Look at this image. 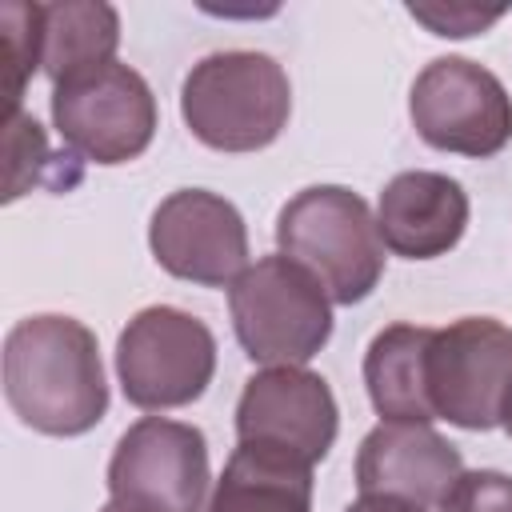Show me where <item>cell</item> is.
I'll list each match as a JSON object with an SVG mask.
<instances>
[{
  "label": "cell",
  "mask_w": 512,
  "mask_h": 512,
  "mask_svg": "<svg viewBox=\"0 0 512 512\" xmlns=\"http://www.w3.org/2000/svg\"><path fill=\"white\" fill-rule=\"evenodd\" d=\"M4 400L32 432H92L108 412L96 332L60 312L24 316L12 324L4 336Z\"/></svg>",
  "instance_id": "1"
},
{
  "label": "cell",
  "mask_w": 512,
  "mask_h": 512,
  "mask_svg": "<svg viewBox=\"0 0 512 512\" xmlns=\"http://www.w3.org/2000/svg\"><path fill=\"white\" fill-rule=\"evenodd\" d=\"M180 116L204 148L260 152L292 116L288 72L268 52H212L184 76Z\"/></svg>",
  "instance_id": "2"
},
{
  "label": "cell",
  "mask_w": 512,
  "mask_h": 512,
  "mask_svg": "<svg viewBox=\"0 0 512 512\" xmlns=\"http://www.w3.org/2000/svg\"><path fill=\"white\" fill-rule=\"evenodd\" d=\"M276 244L304 264L332 304H360L384 276V240L372 208L344 184L300 188L276 216Z\"/></svg>",
  "instance_id": "3"
},
{
  "label": "cell",
  "mask_w": 512,
  "mask_h": 512,
  "mask_svg": "<svg viewBox=\"0 0 512 512\" xmlns=\"http://www.w3.org/2000/svg\"><path fill=\"white\" fill-rule=\"evenodd\" d=\"M236 340L252 364L304 368L332 336V300L296 260L260 256L228 288Z\"/></svg>",
  "instance_id": "4"
},
{
  "label": "cell",
  "mask_w": 512,
  "mask_h": 512,
  "mask_svg": "<svg viewBox=\"0 0 512 512\" xmlns=\"http://www.w3.org/2000/svg\"><path fill=\"white\" fill-rule=\"evenodd\" d=\"M116 376L124 400L136 408H184L216 376V336L184 308H140L116 340Z\"/></svg>",
  "instance_id": "5"
},
{
  "label": "cell",
  "mask_w": 512,
  "mask_h": 512,
  "mask_svg": "<svg viewBox=\"0 0 512 512\" xmlns=\"http://www.w3.org/2000/svg\"><path fill=\"white\" fill-rule=\"evenodd\" d=\"M408 116L428 148L456 156H496L512 140V96L496 72L468 56H436L408 92Z\"/></svg>",
  "instance_id": "6"
},
{
  "label": "cell",
  "mask_w": 512,
  "mask_h": 512,
  "mask_svg": "<svg viewBox=\"0 0 512 512\" xmlns=\"http://www.w3.org/2000/svg\"><path fill=\"white\" fill-rule=\"evenodd\" d=\"M52 124L60 140L92 164H128L156 136V96L148 80L112 60L52 84Z\"/></svg>",
  "instance_id": "7"
},
{
  "label": "cell",
  "mask_w": 512,
  "mask_h": 512,
  "mask_svg": "<svg viewBox=\"0 0 512 512\" xmlns=\"http://www.w3.org/2000/svg\"><path fill=\"white\" fill-rule=\"evenodd\" d=\"M208 440L196 424L144 416L108 460V500L124 512H204Z\"/></svg>",
  "instance_id": "8"
},
{
  "label": "cell",
  "mask_w": 512,
  "mask_h": 512,
  "mask_svg": "<svg viewBox=\"0 0 512 512\" xmlns=\"http://www.w3.org/2000/svg\"><path fill=\"white\" fill-rule=\"evenodd\" d=\"M512 396V328L492 316H460L432 332L428 400L436 420L488 432Z\"/></svg>",
  "instance_id": "9"
},
{
  "label": "cell",
  "mask_w": 512,
  "mask_h": 512,
  "mask_svg": "<svg viewBox=\"0 0 512 512\" xmlns=\"http://www.w3.org/2000/svg\"><path fill=\"white\" fill-rule=\"evenodd\" d=\"M340 432V408L320 372L264 368L244 380L236 404V444H256L316 468Z\"/></svg>",
  "instance_id": "10"
},
{
  "label": "cell",
  "mask_w": 512,
  "mask_h": 512,
  "mask_svg": "<svg viewBox=\"0 0 512 512\" xmlns=\"http://www.w3.org/2000/svg\"><path fill=\"white\" fill-rule=\"evenodd\" d=\"M156 264L204 288H232L248 268V228L232 200L208 188H180L164 196L148 224Z\"/></svg>",
  "instance_id": "11"
},
{
  "label": "cell",
  "mask_w": 512,
  "mask_h": 512,
  "mask_svg": "<svg viewBox=\"0 0 512 512\" xmlns=\"http://www.w3.org/2000/svg\"><path fill=\"white\" fill-rule=\"evenodd\" d=\"M460 472V448L428 424L380 420L356 452L360 496H400L420 508L440 504Z\"/></svg>",
  "instance_id": "12"
},
{
  "label": "cell",
  "mask_w": 512,
  "mask_h": 512,
  "mask_svg": "<svg viewBox=\"0 0 512 512\" xmlns=\"http://www.w3.org/2000/svg\"><path fill=\"white\" fill-rule=\"evenodd\" d=\"M468 192L444 172H396L376 204V228L392 256L436 260L452 252L468 228Z\"/></svg>",
  "instance_id": "13"
},
{
  "label": "cell",
  "mask_w": 512,
  "mask_h": 512,
  "mask_svg": "<svg viewBox=\"0 0 512 512\" xmlns=\"http://www.w3.org/2000/svg\"><path fill=\"white\" fill-rule=\"evenodd\" d=\"M436 328L424 324H388L372 336L364 352V388L384 420L400 424H432L428 400V344Z\"/></svg>",
  "instance_id": "14"
},
{
  "label": "cell",
  "mask_w": 512,
  "mask_h": 512,
  "mask_svg": "<svg viewBox=\"0 0 512 512\" xmlns=\"http://www.w3.org/2000/svg\"><path fill=\"white\" fill-rule=\"evenodd\" d=\"M204 512H312V468L256 444H236Z\"/></svg>",
  "instance_id": "15"
},
{
  "label": "cell",
  "mask_w": 512,
  "mask_h": 512,
  "mask_svg": "<svg viewBox=\"0 0 512 512\" xmlns=\"http://www.w3.org/2000/svg\"><path fill=\"white\" fill-rule=\"evenodd\" d=\"M120 12L104 0H60L44 4V72L64 84L80 72L116 60Z\"/></svg>",
  "instance_id": "16"
},
{
  "label": "cell",
  "mask_w": 512,
  "mask_h": 512,
  "mask_svg": "<svg viewBox=\"0 0 512 512\" xmlns=\"http://www.w3.org/2000/svg\"><path fill=\"white\" fill-rule=\"evenodd\" d=\"M0 28H4V60H8V104L12 112H20L24 84L44 64V4L8 0L0 8Z\"/></svg>",
  "instance_id": "17"
},
{
  "label": "cell",
  "mask_w": 512,
  "mask_h": 512,
  "mask_svg": "<svg viewBox=\"0 0 512 512\" xmlns=\"http://www.w3.org/2000/svg\"><path fill=\"white\" fill-rule=\"evenodd\" d=\"M440 512H512V476L496 468H472L452 480Z\"/></svg>",
  "instance_id": "18"
},
{
  "label": "cell",
  "mask_w": 512,
  "mask_h": 512,
  "mask_svg": "<svg viewBox=\"0 0 512 512\" xmlns=\"http://www.w3.org/2000/svg\"><path fill=\"white\" fill-rule=\"evenodd\" d=\"M408 16H416L420 24H428L436 36H476L484 28H492L504 8H476V4H408Z\"/></svg>",
  "instance_id": "19"
},
{
  "label": "cell",
  "mask_w": 512,
  "mask_h": 512,
  "mask_svg": "<svg viewBox=\"0 0 512 512\" xmlns=\"http://www.w3.org/2000/svg\"><path fill=\"white\" fill-rule=\"evenodd\" d=\"M344 512H424V508L412 500H400V496H360Z\"/></svg>",
  "instance_id": "20"
},
{
  "label": "cell",
  "mask_w": 512,
  "mask_h": 512,
  "mask_svg": "<svg viewBox=\"0 0 512 512\" xmlns=\"http://www.w3.org/2000/svg\"><path fill=\"white\" fill-rule=\"evenodd\" d=\"M500 428L512 436V396H508V404H504V420H500Z\"/></svg>",
  "instance_id": "21"
},
{
  "label": "cell",
  "mask_w": 512,
  "mask_h": 512,
  "mask_svg": "<svg viewBox=\"0 0 512 512\" xmlns=\"http://www.w3.org/2000/svg\"><path fill=\"white\" fill-rule=\"evenodd\" d=\"M100 512H124V508H120V504H112V500H108V504H104V508H100Z\"/></svg>",
  "instance_id": "22"
}]
</instances>
